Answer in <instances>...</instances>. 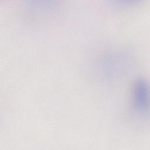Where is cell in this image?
Segmentation results:
<instances>
[{
  "mask_svg": "<svg viewBox=\"0 0 150 150\" xmlns=\"http://www.w3.org/2000/svg\"><path fill=\"white\" fill-rule=\"evenodd\" d=\"M135 101L140 110H146L150 105V94L148 86L146 81L139 80L135 86L134 92Z\"/></svg>",
  "mask_w": 150,
  "mask_h": 150,
  "instance_id": "6da1fadb",
  "label": "cell"
},
{
  "mask_svg": "<svg viewBox=\"0 0 150 150\" xmlns=\"http://www.w3.org/2000/svg\"><path fill=\"white\" fill-rule=\"evenodd\" d=\"M58 0H30L31 5L38 8H45L54 4Z\"/></svg>",
  "mask_w": 150,
  "mask_h": 150,
  "instance_id": "7a4b0ae2",
  "label": "cell"
}]
</instances>
